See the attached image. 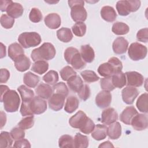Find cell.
<instances>
[{
  "instance_id": "1",
  "label": "cell",
  "mask_w": 148,
  "mask_h": 148,
  "mask_svg": "<svg viewBox=\"0 0 148 148\" xmlns=\"http://www.w3.org/2000/svg\"><path fill=\"white\" fill-rule=\"evenodd\" d=\"M56 49L54 46L50 43L46 42L38 48L32 50L31 57L34 61L39 60H50L56 56Z\"/></svg>"
},
{
  "instance_id": "2",
  "label": "cell",
  "mask_w": 148,
  "mask_h": 148,
  "mask_svg": "<svg viewBox=\"0 0 148 148\" xmlns=\"http://www.w3.org/2000/svg\"><path fill=\"white\" fill-rule=\"evenodd\" d=\"M122 69L121 61L118 58L113 57L109 58L107 62L101 64L98 68V72L101 76L107 77L121 71Z\"/></svg>"
},
{
  "instance_id": "3",
  "label": "cell",
  "mask_w": 148,
  "mask_h": 148,
  "mask_svg": "<svg viewBox=\"0 0 148 148\" xmlns=\"http://www.w3.org/2000/svg\"><path fill=\"white\" fill-rule=\"evenodd\" d=\"M1 101L3 103L5 110L10 113L17 111L20 103L18 94L13 90H8L1 97Z\"/></svg>"
},
{
  "instance_id": "4",
  "label": "cell",
  "mask_w": 148,
  "mask_h": 148,
  "mask_svg": "<svg viewBox=\"0 0 148 148\" xmlns=\"http://www.w3.org/2000/svg\"><path fill=\"white\" fill-rule=\"evenodd\" d=\"M64 58L67 63L75 69H82L86 66V62L83 60L79 50L75 47H68L65 50Z\"/></svg>"
},
{
  "instance_id": "5",
  "label": "cell",
  "mask_w": 148,
  "mask_h": 148,
  "mask_svg": "<svg viewBox=\"0 0 148 148\" xmlns=\"http://www.w3.org/2000/svg\"><path fill=\"white\" fill-rule=\"evenodd\" d=\"M68 4L71 8V16L74 21L83 22L86 20L87 14L84 8L83 1H69Z\"/></svg>"
},
{
  "instance_id": "6",
  "label": "cell",
  "mask_w": 148,
  "mask_h": 148,
  "mask_svg": "<svg viewBox=\"0 0 148 148\" xmlns=\"http://www.w3.org/2000/svg\"><path fill=\"white\" fill-rule=\"evenodd\" d=\"M41 40L40 35L36 32H25L21 34L18 38V42L25 49L37 46Z\"/></svg>"
},
{
  "instance_id": "7",
  "label": "cell",
  "mask_w": 148,
  "mask_h": 148,
  "mask_svg": "<svg viewBox=\"0 0 148 148\" xmlns=\"http://www.w3.org/2000/svg\"><path fill=\"white\" fill-rule=\"evenodd\" d=\"M147 47L138 42L131 43L128 51L129 57L134 61H139L144 59L147 55Z\"/></svg>"
},
{
  "instance_id": "8",
  "label": "cell",
  "mask_w": 148,
  "mask_h": 148,
  "mask_svg": "<svg viewBox=\"0 0 148 148\" xmlns=\"http://www.w3.org/2000/svg\"><path fill=\"white\" fill-rule=\"evenodd\" d=\"M29 106L33 114H40L46 110L47 103L39 97H34L29 102Z\"/></svg>"
},
{
  "instance_id": "9",
  "label": "cell",
  "mask_w": 148,
  "mask_h": 148,
  "mask_svg": "<svg viewBox=\"0 0 148 148\" xmlns=\"http://www.w3.org/2000/svg\"><path fill=\"white\" fill-rule=\"evenodd\" d=\"M127 82L126 84L128 86L140 87L144 82L143 76L139 72L136 71L127 72L125 73Z\"/></svg>"
},
{
  "instance_id": "10",
  "label": "cell",
  "mask_w": 148,
  "mask_h": 148,
  "mask_svg": "<svg viewBox=\"0 0 148 148\" xmlns=\"http://www.w3.org/2000/svg\"><path fill=\"white\" fill-rule=\"evenodd\" d=\"M133 128L136 131H142L147 128L148 119L146 114H136L131 121Z\"/></svg>"
},
{
  "instance_id": "11",
  "label": "cell",
  "mask_w": 148,
  "mask_h": 148,
  "mask_svg": "<svg viewBox=\"0 0 148 148\" xmlns=\"http://www.w3.org/2000/svg\"><path fill=\"white\" fill-rule=\"evenodd\" d=\"M88 118L84 112L79 110L69 119V123L72 127L80 130L85 124Z\"/></svg>"
},
{
  "instance_id": "12",
  "label": "cell",
  "mask_w": 148,
  "mask_h": 148,
  "mask_svg": "<svg viewBox=\"0 0 148 148\" xmlns=\"http://www.w3.org/2000/svg\"><path fill=\"white\" fill-rule=\"evenodd\" d=\"M138 94V90L136 88L131 86H127L125 87L121 92L123 100L125 103L128 105L133 103Z\"/></svg>"
},
{
  "instance_id": "13",
  "label": "cell",
  "mask_w": 148,
  "mask_h": 148,
  "mask_svg": "<svg viewBox=\"0 0 148 148\" xmlns=\"http://www.w3.org/2000/svg\"><path fill=\"white\" fill-rule=\"evenodd\" d=\"M112 101V95L108 91H100L96 96V105L100 108H106L108 107Z\"/></svg>"
},
{
  "instance_id": "14",
  "label": "cell",
  "mask_w": 148,
  "mask_h": 148,
  "mask_svg": "<svg viewBox=\"0 0 148 148\" xmlns=\"http://www.w3.org/2000/svg\"><path fill=\"white\" fill-rule=\"evenodd\" d=\"M65 98V97L60 94L53 93L49 99V108L54 111L61 110L64 106Z\"/></svg>"
},
{
  "instance_id": "15",
  "label": "cell",
  "mask_w": 148,
  "mask_h": 148,
  "mask_svg": "<svg viewBox=\"0 0 148 148\" xmlns=\"http://www.w3.org/2000/svg\"><path fill=\"white\" fill-rule=\"evenodd\" d=\"M118 119V114L116 110L112 108L105 109L101 114V122L106 125L115 122Z\"/></svg>"
},
{
  "instance_id": "16",
  "label": "cell",
  "mask_w": 148,
  "mask_h": 148,
  "mask_svg": "<svg viewBox=\"0 0 148 148\" xmlns=\"http://www.w3.org/2000/svg\"><path fill=\"white\" fill-rule=\"evenodd\" d=\"M128 46V42L123 37H118L112 45L113 50L117 54H124L126 52Z\"/></svg>"
},
{
  "instance_id": "17",
  "label": "cell",
  "mask_w": 148,
  "mask_h": 148,
  "mask_svg": "<svg viewBox=\"0 0 148 148\" xmlns=\"http://www.w3.org/2000/svg\"><path fill=\"white\" fill-rule=\"evenodd\" d=\"M138 113L137 110L133 106H127L120 114V120L123 123L130 125L132 118Z\"/></svg>"
},
{
  "instance_id": "18",
  "label": "cell",
  "mask_w": 148,
  "mask_h": 148,
  "mask_svg": "<svg viewBox=\"0 0 148 148\" xmlns=\"http://www.w3.org/2000/svg\"><path fill=\"white\" fill-rule=\"evenodd\" d=\"M45 23L50 29H57L61 25V17L57 14L52 13L47 14L44 19Z\"/></svg>"
},
{
  "instance_id": "19",
  "label": "cell",
  "mask_w": 148,
  "mask_h": 148,
  "mask_svg": "<svg viewBox=\"0 0 148 148\" xmlns=\"http://www.w3.org/2000/svg\"><path fill=\"white\" fill-rule=\"evenodd\" d=\"M23 55H24V51L18 43H13L9 45L8 48V56L13 61H16Z\"/></svg>"
},
{
  "instance_id": "20",
  "label": "cell",
  "mask_w": 148,
  "mask_h": 148,
  "mask_svg": "<svg viewBox=\"0 0 148 148\" xmlns=\"http://www.w3.org/2000/svg\"><path fill=\"white\" fill-rule=\"evenodd\" d=\"M6 12L8 16L13 18H16L22 16L24 9L21 4L17 2H13L12 1L8 6Z\"/></svg>"
},
{
  "instance_id": "21",
  "label": "cell",
  "mask_w": 148,
  "mask_h": 148,
  "mask_svg": "<svg viewBox=\"0 0 148 148\" xmlns=\"http://www.w3.org/2000/svg\"><path fill=\"white\" fill-rule=\"evenodd\" d=\"M36 95L43 99H49L53 94V89L49 84L41 83L36 88Z\"/></svg>"
},
{
  "instance_id": "22",
  "label": "cell",
  "mask_w": 148,
  "mask_h": 148,
  "mask_svg": "<svg viewBox=\"0 0 148 148\" xmlns=\"http://www.w3.org/2000/svg\"><path fill=\"white\" fill-rule=\"evenodd\" d=\"M80 55L83 60L88 63L92 62L95 58L94 51L89 45H84L81 46Z\"/></svg>"
},
{
  "instance_id": "23",
  "label": "cell",
  "mask_w": 148,
  "mask_h": 148,
  "mask_svg": "<svg viewBox=\"0 0 148 148\" xmlns=\"http://www.w3.org/2000/svg\"><path fill=\"white\" fill-rule=\"evenodd\" d=\"M101 16L104 20L108 22H113L117 17L115 10L110 6H105L102 8L101 10Z\"/></svg>"
},
{
  "instance_id": "24",
  "label": "cell",
  "mask_w": 148,
  "mask_h": 148,
  "mask_svg": "<svg viewBox=\"0 0 148 148\" xmlns=\"http://www.w3.org/2000/svg\"><path fill=\"white\" fill-rule=\"evenodd\" d=\"M108 127L105 125L97 124L95 125L94 130L91 132V136L97 140L104 139L107 136Z\"/></svg>"
},
{
  "instance_id": "25",
  "label": "cell",
  "mask_w": 148,
  "mask_h": 148,
  "mask_svg": "<svg viewBox=\"0 0 148 148\" xmlns=\"http://www.w3.org/2000/svg\"><path fill=\"white\" fill-rule=\"evenodd\" d=\"M107 135L111 139H117L121 135V126L119 122H114L108 127Z\"/></svg>"
},
{
  "instance_id": "26",
  "label": "cell",
  "mask_w": 148,
  "mask_h": 148,
  "mask_svg": "<svg viewBox=\"0 0 148 148\" xmlns=\"http://www.w3.org/2000/svg\"><path fill=\"white\" fill-rule=\"evenodd\" d=\"M67 84L72 91L77 92L84 84L80 77L76 75L71 77L67 81Z\"/></svg>"
},
{
  "instance_id": "27",
  "label": "cell",
  "mask_w": 148,
  "mask_h": 148,
  "mask_svg": "<svg viewBox=\"0 0 148 148\" xmlns=\"http://www.w3.org/2000/svg\"><path fill=\"white\" fill-rule=\"evenodd\" d=\"M31 65L29 59L25 55L22 56L16 61H14V66L17 71L20 72H24L29 69Z\"/></svg>"
},
{
  "instance_id": "28",
  "label": "cell",
  "mask_w": 148,
  "mask_h": 148,
  "mask_svg": "<svg viewBox=\"0 0 148 148\" xmlns=\"http://www.w3.org/2000/svg\"><path fill=\"white\" fill-rule=\"evenodd\" d=\"M79 105V101L77 98L75 96L71 95L66 99L64 110L68 113H72L77 109Z\"/></svg>"
},
{
  "instance_id": "29",
  "label": "cell",
  "mask_w": 148,
  "mask_h": 148,
  "mask_svg": "<svg viewBox=\"0 0 148 148\" xmlns=\"http://www.w3.org/2000/svg\"><path fill=\"white\" fill-rule=\"evenodd\" d=\"M23 81L28 87L34 88L39 82V77L31 72H28L24 74Z\"/></svg>"
},
{
  "instance_id": "30",
  "label": "cell",
  "mask_w": 148,
  "mask_h": 148,
  "mask_svg": "<svg viewBox=\"0 0 148 148\" xmlns=\"http://www.w3.org/2000/svg\"><path fill=\"white\" fill-rule=\"evenodd\" d=\"M58 39L63 42H69L73 38V34L69 28L62 27L57 31Z\"/></svg>"
},
{
  "instance_id": "31",
  "label": "cell",
  "mask_w": 148,
  "mask_h": 148,
  "mask_svg": "<svg viewBox=\"0 0 148 148\" xmlns=\"http://www.w3.org/2000/svg\"><path fill=\"white\" fill-rule=\"evenodd\" d=\"M112 77V83L114 87L121 88L126 84L125 75L121 71L113 74Z\"/></svg>"
},
{
  "instance_id": "32",
  "label": "cell",
  "mask_w": 148,
  "mask_h": 148,
  "mask_svg": "<svg viewBox=\"0 0 148 148\" xmlns=\"http://www.w3.org/2000/svg\"><path fill=\"white\" fill-rule=\"evenodd\" d=\"M17 90L21 95L23 101H30L34 97V91L24 85H21L19 86L17 88Z\"/></svg>"
},
{
  "instance_id": "33",
  "label": "cell",
  "mask_w": 148,
  "mask_h": 148,
  "mask_svg": "<svg viewBox=\"0 0 148 148\" xmlns=\"http://www.w3.org/2000/svg\"><path fill=\"white\" fill-rule=\"evenodd\" d=\"M112 31L116 35H121L127 34L130 31V28L127 24L123 22L117 21L113 24Z\"/></svg>"
},
{
  "instance_id": "34",
  "label": "cell",
  "mask_w": 148,
  "mask_h": 148,
  "mask_svg": "<svg viewBox=\"0 0 148 148\" xmlns=\"http://www.w3.org/2000/svg\"><path fill=\"white\" fill-rule=\"evenodd\" d=\"M49 68V64L46 61L39 60L35 61L31 68V70L34 72L42 75L45 73Z\"/></svg>"
},
{
  "instance_id": "35",
  "label": "cell",
  "mask_w": 148,
  "mask_h": 148,
  "mask_svg": "<svg viewBox=\"0 0 148 148\" xmlns=\"http://www.w3.org/2000/svg\"><path fill=\"white\" fill-rule=\"evenodd\" d=\"M116 9L120 16H127L131 12L129 1H119L116 3Z\"/></svg>"
},
{
  "instance_id": "36",
  "label": "cell",
  "mask_w": 148,
  "mask_h": 148,
  "mask_svg": "<svg viewBox=\"0 0 148 148\" xmlns=\"http://www.w3.org/2000/svg\"><path fill=\"white\" fill-rule=\"evenodd\" d=\"M89 140L87 136L77 133L74 138L75 147L76 148H86L88 146Z\"/></svg>"
},
{
  "instance_id": "37",
  "label": "cell",
  "mask_w": 148,
  "mask_h": 148,
  "mask_svg": "<svg viewBox=\"0 0 148 148\" xmlns=\"http://www.w3.org/2000/svg\"><path fill=\"white\" fill-rule=\"evenodd\" d=\"M12 137L8 132L3 131L0 134V147H11L13 144Z\"/></svg>"
},
{
  "instance_id": "38",
  "label": "cell",
  "mask_w": 148,
  "mask_h": 148,
  "mask_svg": "<svg viewBox=\"0 0 148 148\" xmlns=\"http://www.w3.org/2000/svg\"><path fill=\"white\" fill-rule=\"evenodd\" d=\"M147 93H144L142 94L138 99L136 102V106L139 110L141 112L147 113L148 112V104H147Z\"/></svg>"
},
{
  "instance_id": "39",
  "label": "cell",
  "mask_w": 148,
  "mask_h": 148,
  "mask_svg": "<svg viewBox=\"0 0 148 148\" xmlns=\"http://www.w3.org/2000/svg\"><path fill=\"white\" fill-rule=\"evenodd\" d=\"M58 145L60 147H75L74 139L71 135H62L58 140Z\"/></svg>"
},
{
  "instance_id": "40",
  "label": "cell",
  "mask_w": 148,
  "mask_h": 148,
  "mask_svg": "<svg viewBox=\"0 0 148 148\" xmlns=\"http://www.w3.org/2000/svg\"><path fill=\"white\" fill-rule=\"evenodd\" d=\"M43 80L50 85H54L58 80V74L57 72L51 70L43 76Z\"/></svg>"
},
{
  "instance_id": "41",
  "label": "cell",
  "mask_w": 148,
  "mask_h": 148,
  "mask_svg": "<svg viewBox=\"0 0 148 148\" xmlns=\"http://www.w3.org/2000/svg\"><path fill=\"white\" fill-rule=\"evenodd\" d=\"M80 74L84 80L87 83L95 82L99 79V76L92 71L86 70L82 72Z\"/></svg>"
},
{
  "instance_id": "42",
  "label": "cell",
  "mask_w": 148,
  "mask_h": 148,
  "mask_svg": "<svg viewBox=\"0 0 148 148\" xmlns=\"http://www.w3.org/2000/svg\"><path fill=\"white\" fill-rule=\"evenodd\" d=\"M73 34L79 37L84 35L86 32V25L83 22H77L72 27Z\"/></svg>"
},
{
  "instance_id": "43",
  "label": "cell",
  "mask_w": 148,
  "mask_h": 148,
  "mask_svg": "<svg viewBox=\"0 0 148 148\" xmlns=\"http://www.w3.org/2000/svg\"><path fill=\"white\" fill-rule=\"evenodd\" d=\"M61 78L65 80L68 81L73 76L76 75V72L73 70L72 68L69 66H66L64 67L60 72Z\"/></svg>"
},
{
  "instance_id": "44",
  "label": "cell",
  "mask_w": 148,
  "mask_h": 148,
  "mask_svg": "<svg viewBox=\"0 0 148 148\" xmlns=\"http://www.w3.org/2000/svg\"><path fill=\"white\" fill-rule=\"evenodd\" d=\"M34 124V117L33 115L23 119L18 124V127L23 130H28L33 127Z\"/></svg>"
},
{
  "instance_id": "45",
  "label": "cell",
  "mask_w": 148,
  "mask_h": 148,
  "mask_svg": "<svg viewBox=\"0 0 148 148\" xmlns=\"http://www.w3.org/2000/svg\"><path fill=\"white\" fill-rule=\"evenodd\" d=\"M101 88L105 91H110L114 89V86L112 83V77L111 76H107L101 79Z\"/></svg>"
},
{
  "instance_id": "46",
  "label": "cell",
  "mask_w": 148,
  "mask_h": 148,
  "mask_svg": "<svg viewBox=\"0 0 148 148\" xmlns=\"http://www.w3.org/2000/svg\"><path fill=\"white\" fill-rule=\"evenodd\" d=\"M53 89L54 93L60 94L65 97H66L68 94V88L66 85L63 82H60L54 84Z\"/></svg>"
},
{
  "instance_id": "47",
  "label": "cell",
  "mask_w": 148,
  "mask_h": 148,
  "mask_svg": "<svg viewBox=\"0 0 148 148\" xmlns=\"http://www.w3.org/2000/svg\"><path fill=\"white\" fill-rule=\"evenodd\" d=\"M0 21L1 25L3 28L10 29L13 27L14 23V19L6 14H3L1 16Z\"/></svg>"
},
{
  "instance_id": "48",
  "label": "cell",
  "mask_w": 148,
  "mask_h": 148,
  "mask_svg": "<svg viewBox=\"0 0 148 148\" xmlns=\"http://www.w3.org/2000/svg\"><path fill=\"white\" fill-rule=\"evenodd\" d=\"M29 20L33 23H39L42 19V14L40 10L36 8H33L29 15Z\"/></svg>"
},
{
  "instance_id": "49",
  "label": "cell",
  "mask_w": 148,
  "mask_h": 148,
  "mask_svg": "<svg viewBox=\"0 0 148 148\" xmlns=\"http://www.w3.org/2000/svg\"><path fill=\"white\" fill-rule=\"evenodd\" d=\"M10 135L14 140H18L24 138L25 132L23 129L18 127L13 128L10 131Z\"/></svg>"
},
{
  "instance_id": "50",
  "label": "cell",
  "mask_w": 148,
  "mask_h": 148,
  "mask_svg": "<svg viewBox=\"0 0 148 148\" xmlns=\"http://www.w3.org/2000/svg\"><path fill=\"white\" fill-rule=\"evenodd\" d=\"M90 89L87 84H83L80 90L77 92V94L80 98L83 101L87 100L90 96Z\"/></svg>"
},
{
  "instance_id": "51",
  "label": "cell",
  "mask_w": 148,
  "mask_h": 148,
  "mask_svg": "<svg viewBox=\"0 0 148 148\" xmlns=\"http://www.w3.org/2000/svg\"><path fill=\"white\" fill-rule=\"evenodd\" d=\"M94 127H95L94 123L91 119L88 117L85 124L83 125V127L81 129H80V131L85 134H89L91 132H92V131L94 129Z\"/></svg>"
},
{
  "instance_id": "52",
  "label": "cell",
  "mask_w": 148,
  "mask_h": 148,
  "mask_svg": "<svg viewBox=\"0 0 148 148\" xmlns=\"http://www.w3.org/2000/svg\"><path fill=\"white\" fill-rule=\"evenodd\" d=\"M29 102L30 101H23L21 108H20V113L23 116H31L33 115L30 106H29Z\"/></svg>"
},
{
  "instance_id": "53",
  "label": "cell",
  "mask_w": 148,
  "mask_h": 148,
  "mask_svg": "<svg viewBox=\"0 0 148 148\" xmlns=\"http://www.w3.org/2000/svg\"><path fill=\"white\" fill-rule=\"evenodd\" d=\"M136 38L139 42L146 43L148 40V29L145 28L139 30L136 34Z\"/></svg>"
},
{
  "instance_id": "54",
  "label": "cell",
  "mask_w": 148,
  "mask_h": 148,
  "mask_svg": "<svg viewBox=\"0 0 148 148\" xmlns=\"http://www.w3.org/2000/svg\"><path fill=\"white\" fill-rule=\"evenodd\" d=\"M14 147H31V145L29 141L25 139H21L17 140L13 145Z\"/></svg>"
},
{
  "instance_id": "55",
  "label": "cell",
  "mask_w": 148,
  "mask_h": 148,
  "mask_svg": "<svg viewBox=\"0 0 148 148\" xmlns=\"http://www.w3.org/2000/svg\"><path fill=\"white\" fill-rule=\"evenodd\" d=\"M10 77V73L9 71L6 69L2 68L1 69V75H0V83H6Z\"/></svg>"
},
{
  "instance_id": "56",
  "label": "cell",
  "mask_w": 148,
  "mask_h": 148,
  "mask_svg": "<svg viewBox=\"0 0 148 148\" xmlns=\"http://www.w3.org/2000/svg\"><path fill=\"white\" fill-rule=\"evenodd\" d=\"M129 3L131 9V12H134L137 11L140 6V1L133 0V1H129Z\"/></svg>"
},
{
  "instance_id": "57",
  "label": "cell",
  "mask_w": 148,
  "mask_h": 148,
  "mask_svg": "<svg viewBox=\"0 0 148 148\" xmlns=\"http://www.w3.org/2000/svg\"><path fill=\"white\" fill-rule=\"evenodd\" d=\"M12 1H8V0H1L0 1V9L2 12L6 11V9L8 6L12 3Z\"/></svg>"
},
{
  "instance_id": "58",
  "label": "cell",
  "mask_w": 148,
  "mask_h": 148,
  "mask_svg": "<svg viewBox=\"0 0 148 148\" xmlns=\"http://www.w3.org/2000/svg\"><path fill=\"white\" fill-rule=\"evenodd\" d=\"M1 128H2L6 121V114L3 112L2 111L1 112Z\"/></svg>"
},
{
  "instance_id": "59",
  "label": "cell",
  "mask_w": 148,
  "mask_h": 148,
  "mask_svg": "<svg viewBox=\"0 0 148 148\" xmlns=\"http://www.w3.org/2000/svg\"><path fill=\"white\" fill-rule=\"evenodd\" d=\"M99 147H113V145L109 141H106L101 143L99 146Z\"/></svg>"
},
{
  "instance_id": "60",
  "label": "cell",
  "mask_w": 148,
  "mask_h": 148,
  "mask_svg": "<svg viewBox=\"0 0 148 148\" xmlns=\"http://www.w3.org/2000/svg\"><path fill=\"white\" fill-rule=\"evenodd\" d=\"M1 58L6 56V47L2 43H1Z\"/></svg>"
},
{
  "instance_id": "61",
  "label": "cell",
  "mask_w": 148,
  "mask_h": 148,
  "mask_svg": "<svg viewBox=\"0 0 148 148\" xmlns=\"http://www.w3.org/2000/svg\"><path fill=\"white\" fill-rule=\"evenodd\" d=\"M9 87L6 85H1V97H2L8 90H9Z\"/></svg>"
}]
</instances>
